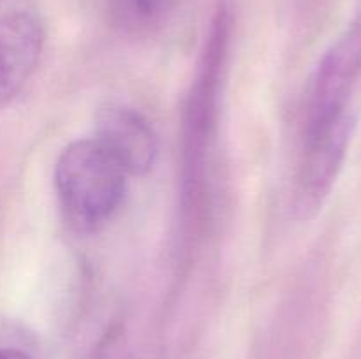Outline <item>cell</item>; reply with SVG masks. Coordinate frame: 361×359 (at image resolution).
Returning <instances> with one entry per match:
<instances>
[{
  "mask_svg": "<svg viewBox=\"0 0 361 359\" xmlns=\"http://www.w3.org/2000/svg\"><path fill=\"white\" fill-rule=\"evenodd\" d=\"M55 185L71 224L80 231H97L122 204L127 172L97 139H83L60 153Z\"/></svg>",
  "mask_w": 361,
  "mask_h": 359,
  "instance_id": "obj_1",
  "label": "cell"
},
{
  "mask_svg": "<svg viewBox=\"0 0 361 359\" xmlns=\"http://www.w3.org/2000/svg\"><path fill=\"white\" fill-rule=\"evenodd\" d=\"M361 74V14L328 48L307 92L303 134L334 122L349 109Z\"/></svg>",
  "mask_w": 361,
  "mask_h": 359,
  "instance_id": "obj_2",
  "label": "cell"
},
{
  "mask_svg": "<svg viewBox=\"0 0 361 359\" xmlns=\"http://www.w3.org/2000/svg\"><path fill=\"white\" fill-rule=\"evenodd\" d=\"M355 118L353 113L303 134V153L296 182V210L302 217H312L323 206L334 189L351 144Z\"/></svg>",
  "mask_w": 361,
  "mask_h": 359,
  "instance_id": "obj_3",
  "label": "cell"
},
{
  "mask_svg": "<svg viewBox=\"0 0 361 359\" xmlns=\"http://www.w3.org/2000/svg\"><path fill=\"white\" fill-rule=\"evenodd\" d=\"M44 44L42 23L34 13L0 14V109L9 104L37 67Z\"/></svg>",
  "mask_w": 361,
  "mask_h": 359,
  "instance_id": "obj_4",
  "label": "cell"
},
{
  "mask_svg": "<svg viewBox=\"0 0 361 359\" xmlns=\"http://www.w3.org/2000/svg\"><path fill=\"white\" fill-rule=\"evenodd\" d=\"M95 139L115 157L127 175H145L154 168L157 137L143 115L126 106H108L97 115Z\"/></svg>",
  "mask_w": 361,
  "mask_h": 359,
  "instance_id": "obj_5",
  "label": "cell"
},
{
  "mask_svg": "<svg viewBox=\"0 0 361 359\" xmlns=\"http://www.w3.org/2000/svg\"><path fill=\"white\" fill-rule=\"evenodd\" d=\"M171 7L173 0H108L113 23L130 34H143L157 28Z\"/></svg>",
  "mask_w": 361,
  "mask_h": 359,
  "instance_id": "obj_6",
  "label": "cell"
},
{
  "mask_svg": "<svg viewBox=\"0 0 361 359\" xmlns=\"http://www.w3.org/2000/svg\"><path fill=\"white\" fill-rule=\"evenodd\" d=\"M0 359H32L27 352L20 351L14 347H4L0 348Z\"/></svg>",
  "mask_w": 361,
  "mask_h": 359,
  "instance_id": "obj_7",
  "label": "cell"
}]
</instances>
